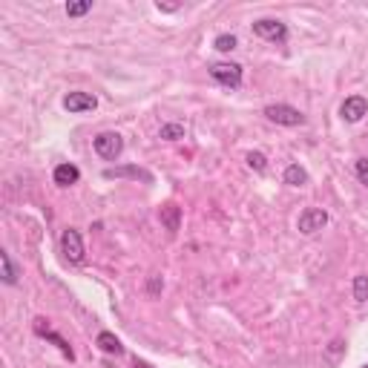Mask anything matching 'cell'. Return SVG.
Wrapping results in <instances>:
<instances>
[{"label":"cell","instance_id":"6da1fadb","mask_svg":"<svg viewBox=\"0 0 368 368\" xmlns=\"http://www.w3.org/2000/svg\"><path fill=\"white\" fill-rule=\"evenodd\" d=\"M265 118L274 121V124H282V127H299V124H305V116H302L299 109L291 107V104H270V107H265Z\"/></svg>","mask_w":368,"mask_h":368},{"label":"cell","instance_id":"7a4b0ae2","mask_svg":"<svg viewBox=\"0 0 368 368\" xmlns=\"http://www.w3.org/2000/svg\"><path fill=\"white\" fill-rule=\"evenodd\" d=\"M210 75H213V81H219L221 87H228V89L242 87V67H239V63H228V61L210 63Z\"/></svg>","mask_w":368,"mask_h":368},{"label":"cell","instance_id":"3957f363","mask_svg":"<svg viewBox=\"0 0 368 368\" xmlns=\"http://www.w3.org/2000/svg\"><path fill=\"white\" fill-rule=\"evenodd\" d=\"M253 35L262 38V41H270V43H285L288 41V26L277 18H259L253 23Z\"/></svg>","mask_w":368,"mask_h":368},{"label":"cell","instance_id":"277c9868","mask_svg":"<svg viewBox=\"0 0 368 368\" xmlns=\"http://www.w3.org/2000/svg\"><path fill=\"white\" fill-rule=\"evenodd\" d=\"M92 147L101 158H107V162H116V158L124 153V138L118 133H98L92 141Z\"/></svg>","mask_w":368,"mask_h":368},{"label":"cell","instance_id":"5b68a950","mask_svg":"<svg viewBox=\"0 0 368 368\" xmlns=\"http://www.w3.org/2000/svg\"><path fill=\"white\" fill-rule=\"evenodd\" d=\"M61 253L67 256V262H72V265L84 262V239H81V233H78L75 228L61 233Z\"/></svg>","mask_w":368,"mask_h":368},{"label":"cell","instance_id":"8992f818","mask_svg":"<svg viewBox=\"0 0 368 368\" xmlns=\"http://www.w3.org/2000/svg\"><path fill=\"white\" fill-rule=\"evenodd\" d=\"M325 225H328V213L323 210V207H308V210L299 213V221H296L299 233H305V236H311V233H316V230H323Z\"/></svg>","mask_w":368,"mask_h":368},{"label":"cell","instance_id":"52a82bcc","mask_svg":"<svg viewBox=\"0 0 368 368\" xmlns=\"http://www.w3.org/2000/svg\"><path fill=\"white\" fill-rule=\"evenodd\" d=\"M95 107H98V98L92 92H69L63 98V109H69V113H92Z\"/></svg>","mask_w":368,"mask_h":368},{"label":"cell","instance_id":"ba28073f","mask_svg":"<svg viewBox=\"0 0 368 368\" xmlns=\"http://www.w3.org/2000/svg\"><path fill=\"white\" fill-rule=\"evenodd\" d=\"M365 113H368V101L362 98V95H351V98H345L343 107H340V116H343L345 121H351V124L362 121Z\"/></svg>","mask_w":368,"mask_h":368},{"label":"cell","instance_id":"9c48e42d","mask_svg":"<svg viewBox=\"0 0 368 368\" xmlns=\"http://www.w3.org/2000/svg\"><path fill=\"white\" fill-rule=\"evenodd\" d=\"M46 323V319H35V334H38V337H46V340H52L58 348H61V354L63 357H69V360H75V354H72V348H69V343L67 340H63L61 337V334H55L50 325H43Z\"/></svg>","mask_w":368,"mask_h":368},{"label":"cell","instance_id":"30bf717a","mask_svg":"<svg viewBox=\"0 0 368 368\" xmlns=\"http://www.w3.org/2000/svg\"><path fill=\"white\" fill-rule=\"evenodd\" d=\"M104 179H144V182H150V173L141 170V167H107Z\"/></svg>","mask_w":368,"mask_h":368},{"label":"cell","instance_id":"8fae6325","mask_svg":"<svg viewBox=\"0 0 368 368\" xmlns=\"http://www.w3.org/2000/svg\"><path fill=\"white\" fill-rule=\"evenodd\" d=\"M52 179L61 187H69V184H78V179H81V170H78L75 164H58L55 173H52Z\"/></svg>","mask_w":368,"mask_h":368},{"label":"cell","instance_id":"7c38bea8","mask_svg":"<svg viewBox=\"0 0 368 368\" xmlns=\"http://www.w3.org/2000/svg\"><path fill=\"white\" fill-rule=\"evenodd\" d=\"M98 348L104 351V354H113V357H121L124 354V345H121V340L116 337V334H109V331H101L98 334Z\"/></svg>","mask_w":368,"mask_h":368},{"label":"cell","instance_id":"4fadbf2b","mask_svg":"<svg viewBox=\"0 0 368 368\" xmlns=\"http://www.w3.org/2000/svg\"><path fill=\"white\" fill-rule=\"evenodd\" d=\"M282 179H285V184H291V187H302V184H308V173H305V167H299V164H288Z\"/></svg>","mask_w":368,"mask_h":368},{"label":"cell","instance_id":"5bb4252c","mask_svg":"<svg viewBox=\"0 0 368 368\" xmlns=\"http://www.w3.org/2000/svg\"><path fill=\"white\" fill-rule=\"evenodd\" d=\"M162 221H164V228L170 233H175V230H179V225H182V210L175 204H164L162 207Z\"/></svg>","mask_w":368,"mask_h":368},{"label":"cell","instance_id":"9a60e30c","mask_svg":"<svg viewBox=\"0 0 368 368\" xmlns=\"http://www.w3.org/2000/svg\"><path fill=\"white\" fill-rule=\"evenodd\" d=\"M0 270H3V282L6 285H18V268L12 265V256L6 250L0 253Z\"/></svg>","mask_w":368,"mask_h":368},{"label":"cell","instance_id":"2e32d148","mask_svg":"<svg viewBox=\"0 0 368 368\" xmlns=\"http://www.w3.org/2000/svg\"><path fill=\"white\" fill-rule=\"evenodd\" d=\"M184 124H162V130H158V138H164V141H179L184 138Z\"/></svg>","mask_w":368,"mask_h":368},{"label":"cell","instance_id":"e0dca14e","mask_svg":"<svg viewBox=\"0 0 368 368\" xmlns=\"http://www.w3.org/2000/svg\"><path fill=\"white\" fill-rule=\"evenodd\" d=\"M354 299L357 302H365L368 299V277L365 274L354 277Z\"/></svg>","mask_w":368,"mask_h":368},{"label":"cell","instance_id":"ac0fdd59","mask_svg":"<svg viewBox=\"0 0 368 368\" xmlns=\"http://www.w3.org/2000/svg\"><path fill=\"white\" fill-rule=\"evenodd\" d=\"M213 46H216L219 52H233L236 50V35H228V32H225V35H219L213 41Z\"/></svg>","mask_w":368,"mask_h":368},{"label":"cell","instance_id":"d6986e66","mask_svg":"<svg viewBox=\"0 0 368 368\" xmlns=\"http://www.w3.org/2000/svg\"><path fill=\"white\" fill-rule=\"evenodd\" d=\"M248 167L256 173H265L268 170V158L262 153H248Z\"/></svg>","mask_w":368,"mask_h":368},{"label":"cell","instance_id":"ffe728a7","mask_svg":"<svg viewBox=\"0 0 368 368\" xmlns=\"http://www.w3.org/2000/svg\"><path fill=\"white\" fill-rule=\"evenodd\" d=\"M89 9H92L89 0H84V3H67V14H69V18H84Z\"/></svg>","mask_w":368,"mask_h":368},{"label":"cell","instance_id":"44dd1931","mask_svg":"<svg viewBox=\"0 0 368 368\" xmlns=\"http://www.w3.org/2000/svg\"><path fill=\"white\" fill-rule=\"evenodd\" d=\"M354 170H357V179H360V182L368 187V158H357Z\"/></svg>","mask_w":368,"mask_h":368},{"label":"cell","instance_id":"7402d4cb","mask_svg":"<svg viewBox=\"0 0 368 368\" xmlns=\"http://www.w3.org/2000/svg\"><path fill=\"white\" fill-rule=\"evenodd\" d=\"M162 288H164V279L162 277H153L150 282H147V291L155 296V294H162Z\"/></svg>","mask_w":368,"mask_h":368},{"label":"cell","instance_id":"603a6c76","mask_svg":"<svg viewBox=\"0 0 368 368\" xmlns=\"http://www.w3.org/2000/svg\"><path fill=\"white\" fill-rule=\"evenodd\" d=\"M133 368H153V365H150V362H144V360H138V357H136V360H133Z\"/></svg>","mask_w":368,"mask_h":368},{"label":"cell","instance_id":"cb8c5ba5","mask_svg":"<svg viewBox=\"0 0 368 368\" xmlns=\"http://www.w3.org/2000/svg\"><path fill=\"white\" fill-rule=\"evenodd\" d=\"M362 368H368V362H365V365H362Z\"/></svg>","mask_w":368,"mask_h":368}]
</instances>
